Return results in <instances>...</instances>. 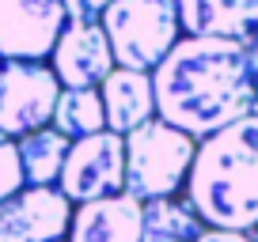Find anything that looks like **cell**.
Listing matches in <instances>:
<instances>
[{
  "label": "cell",
  "mask_w": 258,
  "mask_h": 242,
  "mask_svg": "<svg viewBox=\"0 0 258 242\" xmlns=\"http://www.w3.org/2000/svg\"><path fill=\"white\" fill-rule=\"evenodd\" d=\"M152 95L160 121L205 140L232 121L258 113V83L250 42L186 34L156 65Z\"/></svg>",
  "instance_id": "obj_1"
},
{
  "label": "cell",
  "mask_w": 258,
  "mask_h": 242,
  "mask_svg": "<svg viewBox=\"0 0 258 242\" xmlns=\"http://www.w3.org/2000/svg\"><path fill=\"white\" fill-rule=\"evenodd\" d=\"M186 204L205 227H258V113L232 121L198 144L186 170Z\"/></svg>",
  "instance_id": "obj_2"
},
{
  "label": "cell",
  "mask_w": 258,
  "mask_h": 242,
  "mask_svg": "<svg viewBox=\"0 0 258 242\" xmlns=\"http://www.w3.org/2000/svg\"><path fill=\"white\" fill-rule=\"evenodd\" d=\"M198 140L167 121L148 117L145 125L125 133V189L121 193L145 201L175 197L186 182Z\"/></svg>",
  "instance_id": "obj_3"
},
{
  "label": "cell",
  "mask_w": 258,
  "mask_h": 242,
  "mask_svg": "<svg viewBox=\"0 0 258 242\" xmlns=\"http://www.w3.org/2000/svg\"><path fill=\"white\" fill-rule=\"evenodd\" d=\"M99 23L110 42L114 65L137 68V72L160 65L182 31L175 0H110Z\"/></svg>",
  "instance_id": "obj_4"
},
{
  "label": "cell",
  "mask_w": 258,
  "mask_h": 242,
  "mask_svg": "<svg viewBox=\"0 0 258 242\" xmlns=\"http://www.w3.org/2000/svg\"><path fill=\"white\" fill-rule=\"evenodd\" d=\"M57 189L73 204H88L99 197H114L125 189V137L103 129L69 144L64 167L57 174Z\"/></svg>",
  "instance_id": "obj_5"
},
{
  "label": "cell",
  "mask_w": 258,
  "mask_h": 242,
  "mask_svg": "<svg viewBox=\"0 0 258 242\" xmlns=\"http://www.w3.org/2000/svg\"><path fill=\"white\" fill-rule=\"evenodd\" d=\"M57 95H61V83L53 68H46L42 61H4L0 65V137L19 140L49 125Z\"/></svg>",
  "instance_id": "obj_6"
},
{
  "label": "cell",
  "mask_w": 258,
  "mask_h": 242,
  "mask_svg": "<svg viewBox=\"0 0 258 242\" xmlns=\"http://www.w3.org/2000/svg\"><path fill=\"white\" fill-rule=\"evenodd\" d=\"M61 0H0V57L4 61H46L64 31Z\"/></svg>",
  "instance_id": "obj_7"
},
{
  "label": "cell",
  "mask_w": 258,
  "mask_h": 242,
  "mask_svg": "<svg viewBox=\"0 0 258 242\" xmlns=\"http://www.w3.org/2000/svg\"><path fill=\"white\" fill-rule=\"evenodd\" d=\"M73 201L57 186H23L0 201V242H57L69 234Z\"/></svg>",
  "instance_id": "obj_8"
},
{
  "label": "cell",
  "mask_w": 258,
  "mask_h": 242,
  "mask_svg": "<svg viewBox=\"0 0 258 242\" xmlns=\"http://www.w3.org/2000/svg\"><path fill=\"white\" fill-rule=\"evenodd\" d=\"M53 76L64 87H95L114 72V53L103 23H64L53 46Z\"/></svg>",
  "instance_id": "obj_9"
},
{
  "label": "cell",
  "mask_w": 258,
  "mask_h": 242,
  "mask_svg": "<svg viewBox=\"0 0 258 242\" xmlns=\"http://www.w3.org/2000/svg\"><path fill=\"white\" fill-rule=\"evenodd\" d=\"M141 227H145V204L129 193H114L73 208L64 242H141Z\"/></svg>",
  "instance_id": "obj_10"
},
{
  "label": "cell",
  "mask_w": 258,
  "mask_h": 242,
  "mask_svg": "<svg viewBox=\"0 0 258 242\" xmlns=\"http://www.w3.org/2000/svg\"><path fill=\"white\" fill-rule=\"evenodd\" d=\"M178 27L209 38H243L258 31V0H175Z\"/></svg>",
  "instance_id": "obj_11"
},
{
  "label": "cell",
  "mask_w": 258,
  "mask_h": 242,
  "mask_svg": "<svg viewBox=\"0 0 258 242\" xmlns=\"http://www.w3.org/2000/svg\"><path fill=\"white\" fill-rule=\"evenodd\" d=\"M103 110H106V129L125 137L129 129L145 125L156 113V95H152V76L137 68H114L103 80Z\"/></svg>",
  "instance_id": "obj_12"
},
{
  "label": "cell",
  "mask_w": 258,
  "mask_h": 242,
  "mask_svg": "<svg viewBox=\"0 0 258 242\" xmlns=\"http://www.w3.org/2000/svg\"><path fill=\"white\" fill-rule=\"evenodd\" d=\"M73 140L57 129H34L27 137L16 140L19 148V163H23V182L27 186H57V174L64 167V155H69Z\"/></svg>",
  "instance_id": "obj_13"
},
{
  "label": "cell",
  "mask_w": 258,
  "mask_h": 242,
  "mask_svg": "<svg viewBox=\"0 0 258 242\" xmlns=\"http://www.w3.org/2000/svg\"><path fill=\"white\" fill-rule=\"evenodd\" d=\"M57 133H64L69 140L91 137V133L106 129V110H103V95L95 87H69L57 95L53 117H49Z\"/></svg>",
  "instance_id": "obj_14"
},
{
  "label": "cell",
  "mask_w": 258,
  "mask_h": 242,
  "mask_svg": "<svg viewBox=\"0 0 258 242\" xmlns=\"http://www.w3.org/2000/svg\"><path fill=\"white\" fill-rule=\"evenodd\" d=\"M205 231L198 212L186 201L175 197H160V201H145V227H141V242H194Z\"/></svg>",
  "instance_id": "obj_15"
},
{
  "label": "cell",
  "mask_w": 258,
  "mask_h": 242,
  "mask_svg": "<svg viewBox=\"0 0 258 242\" xmlns=\"http://www.w3.org/2000/svg\"><path fill=\"white\" fill-rule=\"evenodd\" d=\"M27 182H23V163H19L16 140H0V201H8Z\"/></svg>",
  "instance_id": "obj_16"
},
{
  "label": "cell",
  "mask_w": 258,
  "mask_h": 242,
  "mask_svg": "<svg viewBox=\"0 0 258 242\" xmlns=\"http://www.w3.org/2000/svg\"><path fill=\"white\" fill-rule=\"evenodd\" d=\"M64 4V16L73 23H99V16L106 12L110 0H61Z\"/></svg>",
  "instance_id": "obj_17"
},
{
  "label": "cell",
  "mask_w": 258,
  "mask_h": 242,
  "mask_svg": "<svg viewBox=\"0 0 258 242\" xmlns=\"http://www.w3.org/2000/svg\"><path fill=\"white\" fill-rule=\"evenodd\" d=\"M194 242H250L247 231H224V227H205Z\"/></svg>",
  "instance_id": "obj_18"
},
{
  "label": "cell",
  "mask_w": 258,
  "mask_h": 242,
  "mask_svg": "<svg viewBox=\"0 0 258 242\" xmlns=\"http://www.w3.org/2000/svg\"><path fill=\"white\" fill-rule=\"evenodd\" d=\"M250 61H254V83H258V31L250 34Z\"/></svg>",
  "instance_id": "obj_19"
},
{
  "label": "cell",
  "mask_w": 258,
  "mask_h": 242,
  "mask_svg": "<svg viewBox=\"0 0 258 242\" xmlns=\"http://www.w3.org/2000/svg\"><path fill=\"white\" fill-rule=\"evenodd\" d=\"M250 242H258V227H254V231H250Z\"/></svg>",
  "instance_id": "obj_20"
},
{
  "label": "cell",
  "mask_w": 258,
  "mask_h": 242,
  "mask_svg": "<svg viewBox=\"0 0 258 242\" xmlns=\"http://www.w3.org/2000/svg\"><path fill=\"white\" fill-rule=\"evenodd\" d=\"M0 140H8V137H0Z\"/></svg>",
  "instance_id": "obj_21"
},
{
  "label": "cell",
  "mask_w": 258,
  "mask_h": 242,
  "mask_svg": "<svg viewBox=\"0 0 258 242\" xmlns=\"http://www.w3.org/2000/svg\"><path fill=\"white\" fill-rule=\"evenodd\" d=\"M57 242H64V238H57Z\"/></svg>",
  "instance_id": "obj_22"
}]
</instances>
